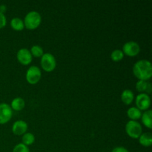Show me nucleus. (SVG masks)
I'll return each instance as SVG.
<instances>
[{
	"instance_id": "1",
	"label": "nucleus",
	"mask_w": 152,
	"mask_h": 152,
	"mask_svg": "<svg viewBox=\"0 0 152 152\" xmlns=\"http://www.w3.org/2000/svg\"><path fill=\"white\" fill-rule=\"evenodd\" d=\"M133 74L138 80L148 81L152 77V65L150 61L141 59L133 66Z\"/></svg>"
},
{
	"instance_id": "2",
	"label": "nucleus",
	"mask_w": 152,
	"mask_h": 152,
	"mask_svg": "<svg viewBox=\"0 0 152 152\" xmlns=\"http://www.w3.org/2000/svg\"><path fill=\"white\" fill-rule=\"evenodd\" d=\"M25 27L28 30H35L42 22V16L37 11H30L25 16L24 19Z\"/></svg>"
},
{
	"instance_id": "3",
	"label": "nucleus",
	"mask_w": 152,
	"mask_h": 152,
	"mask_svg": "<svg viewBox=\"0 0 152 152\" xmlns=\"http://www.w3.org/2000/svg\"><path fill=\"white\" fill-rule=\"evenodd\" d=\"M126 132L129 137L133 139H138L142 132L140 123L134 120H129L126 125Z\"/></svg>"
},
{
	"instance_id": "4",
	"label": "nucleus",
	"mask_w": 152,
	"mask_h": 152,
	"mask_svg": "<svg viewBox=\"0 0 152 152\" xmlns=\"http://www.w3.org/2000/svg\"><path fill=\"white\" fill-rule=\"evenodd\" d=\"M41 66L44 71L46 72H51L56 68V59L50 53H45L41 57Z\"/></svg>"
},
{
	"instance_id": "5",
	"label": "nucleus",
	"mask_w": 152,
	"mask_h": 152,
	"mask_svg": "<svg viewBox=\"0 0 152 152\" xmlns=\"http://www.w3.org/2000/svg\"><path fill=\"white\" fill-rule=\"evenodd\" d=\"M26 80L29 84L35 85L39 82L42 77V72L39 68L36 65H32L28 69L26 72Z\"/></svg>"
},
{
	"instance_id": "6",
	"label": "nucleus",
	"mask_w": 152,
	"mask_h": 152,
	"mask_svg": "<svg viewBox=\"0 0 152 152\" xmlns=\"http://www.w3.org/2000/svg\"><path fill=\"white\" fill-rule=\"evenodd\" d=\"M137 108L140 111H147L151 106V98L149 95L145 93H141L137 96L135 99Z\"/></svg>"
},
{
	"instance_id": "7",
	"label": "nucleus",
	"mask_w": 152,
	"mask_h": 152,
	"mask_svg": "<svg viewBox=\"0 0 152 152\" xmlns=\"http://www.w3.org/2000/svg\"><path fill=\"white\" fill-rule=\"evenodd\" d=\"M13 116V110L10 105L7 103H0V125L8 123Z\"/></svg>"
},
{
	"instance_id": "8",
	"label": "nucleus",
	"mask_w": 152,
	"mask_h": 152,
	"mask_svg": "<svg viewBox=\"0 0 152 152\" xmlns=\"http://www.w3.org/2000/svg\"><path fill=\"white\" fill-rule=\"evenodd\" d=\"M122 50H123L124 55L132 57V56L138 55V53L140 51V47L136 42L130 41L125 43Z\"/></svg>"
},
{
	"instance_id": "9",
	"label": "nucleus",
	"mask_w": 152,
	"mask_h": 152,
	"mask_svg": "<svg viewBox=\"0 0 152 152\" xmlns=\"http://www.w3.org/2000/svg\"><path fill=\"white\" fill-rule=\"evenodd\" d=\"M16 58L19 63L23 65H28L32 62L33 56L29 50L27 48H21L16 53Z\"/></svg>"
},
{
	"instance_id": "10",
	"label": "nucleus",
	"mask_w": 152,
	"mask_h": 152,
	"mask_svg": "<svg viewBox=\"0 0 152 152\" xmlns=\"http://www.w3.org/2000/svg\"><path fill=\"white\" fill-rule=\"evenodd\" d=\"M28 123L24 120H17L12 126V132L16 136H22L25 134L28 130Z\"/></svg>"
},
{
	"instance_id": "11",
	"label": "nucleus",
	"mask_w": 152,
	"mask_h": 152,
	"mask_svg": "<svg viewBox=\"0 0 152 152\" xmlns=\"http://www.w3.org/2000/svg\"><path fill=\"white\" fill-rule=\"evenodd\" d=\"M134 99V94L133 91L130 89H126L123 91L121 94V100L126 105H129L133 102Z\"/></svg>"
},
{
	"instance_id": "12",
	"label": "nucleus",
	"mask_w": 152,
	"mask_h": 152,
	"mask_svg": "<svg viewBox=\"0 0 152 152\" xmlns=\"http://www.w3.org/2000/svg\"><path fill=\"white\" fill-rule=\"evenodd\" d=\"M141 120L142 123L145 127L151 129L152 128V111L151 110H147L145 112L142 113L141 115Z\"/></svg>"
},
{
	"instance_id": "13",
	"label": "nucleus",
	"mask_w": 152,
	"mask_h": 152,
	"mask_svg": "<svg viewBox=\"0 0 152 152\" xmlns=\"http://www.w3.org/2000/svg\"><path fill=\"white\" fill-rule=\"evenodd\" d=\"M139 142L144 147H150L152 145V135L149 132L143 133L140 136Z\"/></svg>"
},
{
	"instance_id": "14",
	"label": "nucleus",
	"mask_w": 152,
	"mask_h": 152,
	"mask_svg": "<svg viewBox=\"0 0 152 152\" xmlns=\"http://www.w3.org/2000/svg\"><path fill=\"white\" fill-rule=\"evenodd\" d=\"M25 106V102L24 99L21 97H16L12 100L11 104H10V107H11L12 110H15V111H19L23 109Z\"/></svg>"
},
{
	"instance_id": "15",
	"label": "nucleus",
	"mask_w": 152,
	"mask_h": 152,
	"mask_svg": "<svg viewBox=\"0 0 152 152\" xmlns=\"http://www.w3.org/2000/svg\"><path fill=\"white\" fill-rule=\"evenodd\" d=\"M141 115H142V112L137 107H132V108H129L127 111V116L129 119H131V120L137 121V120L140 119Z\"/></svg>"
},
{
	"instance_id": "16",
	"label": "nucleus",
	"mask_w": 152,
	"mask_h": 152,
	"mask_svg": "<svg viewBox=\"0 0 152 152\" xmlns=\"http://www.w3.org/2000/svg\"><path fill=\"white\" fill-rule=\"evenodd\" d=\"M10 26L13 30L17 31H21L24 29L25 28V25H24L23 20L20 19V18L15 17L13 18L10 21Z\"/></svg>"
},
{
	"instance_id": "17",
	"label": "nucleus",
	"mask_w": 152,
	"mask_h": 152,
	"mask_svg": "<svg viewBox=\"0 0 152 152\" xmlns=\"http://www.w3.org/2000/svg\"><path fill=\"white\" fill-rule=\"evenodd\" d=\"M22 143H23L24 145L28 146V145H32V144L35 142V136H34L32 133L26 132V133L22 135Z\"/></svg>"
},
{
	"instance_id": "18",
	"label": "nucleus",
	"mask_w": 152,
	"mask_h": 152,
	"mask_svg": "<svg viewBox=\"0 0 152 152\" xmlns=\"http://www.w3.org/2000/svg\"><path fill=\"white\" fill-rule=\"evenodd\" d=\"M30 52H31L32 56H34V57H37V58L42 57V55L44 54V51H43L42 48L39 45L32 46Z\"/></svg>"
},
{
	"instance_id": "19",
	"label": "nucleus",
	"mask_w": 152,
	"mask_h": 152,
	"mask_svg": "<svg viewBox=\"0 0 152 152\" xmlns=\"http://www.w3.org/2000/svg\"><path fill=\"white\" fill-rule=\"evenodd\" d=\"M123 57H124V53L123 50L120 49H116L111 53V59L114 62H120L123 59Z\"/></svg>"
},
{
	"instance_id": "20",
	"label": "nucleus",
	"mask_w": 152,
	"mask_h": 152,
	"mask_svg": "<svg viewBox=\"0 0 152 152\" xmlns=\"http://www.w3.org/2000/svg\"><path fill=\"white\" fill-rule=\"evenodd\" d=\"M148 83L145 80H138L137 83H136V89L140 93H143L146 92L147 88H148Z\"/></svg>"
},
{
	"instance_id": "21",
	"label": "nucleus",
	"mask_w": 152,
	"mask_h": 152,
	"mask_svg": "<svg viewBox=\"0 0 152 152\" xmlns=\"http://www.w3.org/2000/svg\"><path fill=\"white\" fill-rule=\"evenodd\" d=\"M13 152H30L29 148L23 143H19L14 146Z\"/></svg>"
},
{
	"instance_id": "22",
	"label": "nucleus",
	"mask_w": 152,
	"mask_h": 152,
	"mask_svg": "<svg viewBox=\"0 0 152 152\" xmlns=\"http://www.w3.org/2000/svg\"><path fill=\"white\" fill-rule=\"evenodd\" d=\"M7 24V19L4 13L0 12V29L4 28Z\"/></svg>"
},
{
	"instance_id": "23",
	"label": "nucleus",
	"mask_w": 152,
	"mask_h": 152,
	"mask_svg": "<svg viewBox=\"0 0 152 152\" xmlns=\"http://www.w3.org/2000/svg\"><path fill=\"white\" fill-rule=\"evenodd\" d=\"M111 152H129V151H128L126 148H124V147L118 146L114 148Z\"/></svg>"
},
{
	"instance_id": "24",
	"label": "nucleus",
	"mask_w": 152,
	"mask_h": 152,
	"mask_svg": "<svg viewBox=\"0 0 152 152\" xmlns=\"http://www.w3.org/2000/svg\"><path fill=\"white\" fill-rule=\"evenodd\" d=\"M6 10V6L5 5H3V4H1V5H0V12L2 13H4V12Z\"/></svg>"
}]
</instances>
